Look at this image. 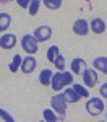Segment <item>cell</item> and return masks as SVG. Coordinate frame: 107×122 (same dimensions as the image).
Here are the masks:
<instances>
[{"label": "cell", "mask_w": 107, "mask_h": 122, "mask_svg": "<svg viewBox=\"0 0 107 122\" xmlns=\"http://www.w3.org/2000/svg\"><path fill=\"white\" fill-rule=\"evenodd\" d=\"M93 65H94L96 70L102 72V73H107V59L106 57H97V59H94Z\"/></svg>", "instance_id": "cell-12"}, {"label": "cell", "mask_w": 107, "mask_h": 122, "mask_svg": "<svg viewBox=\"0 0 107 122\" xmlns=\"http://www.w3.org/2000/svg\"><path fill=\"white\" fill-rule=\"evenodd\" d=\"M106 117H107V114H106Z\"/></svg>", "instance_id": "cell-28"}, {"label": "cell", "mask_w": 107, "mask_h": 122, "mask_svg": "<svg viewBox=\"0 0 107 122\" xmlns=\"http://www.w3.org/2000/svg\"><path fill=\"white\" fill-rule=\"evenodd\" d=\"M101 96L107 99V83H104L102 86H101Z\"/></svg>", "instance_id": "cell-26"}, {"label": "cell", "mask_w": 107, "mask_h": 122, "mask_svg": "<svg viewBox=\"0 0 107 122\" xmlns=\"http://www.w3.org/2000/svg\"><path fill=\"white\" fill-rule=\"evenodd\" d=\"M63 78H65V85L73 83V75H71L70 72H63Z\"/></svg>", "instance_id": "cell-24"}, {"label": "cell", "mask_w": 107, "mask_h": 122, "mask_svg": "<svg viewBox=\"0 0 107 122\" xmlns=\"http://www.w3.org/2000/svg\"><path fill=\"white\" fill-rule=\"evenodd\" d=\"M50 104H52V109H54L58 116H65V112H67V99H65L63 93L55 94V96L52 98Z\"/></svg>", "instance_id": "cell-1"}, {"label": "cell", "mask_w": 107, "mask_h": 122, "mask_svg": "<svg viewBox=\"0 0 107 122\" xmlns=\"http://www.w3.org/2000/svg\"><path fill=\"white\" fill-rule=\"evenodd\" d=\"M16 2H18V5L21 8H28L29 3H31V0H16Z\"/></svg>", "instance_id": "cell-25"}, {"label": "cell", "mask_w": 107, "mask_h": 122, "mask_svg": "<svg viewBox=\"0 0 107 122\" xmlns=\"http://www.w3.org/2000/svg\"><path fill=\"white\" fill-rule=\"evenodd\" d=\"M42 116H44V119H46V121H49V122H57L58 119H60V117H57V116H55V112H54L52 109H46V111L42 112Z\"/></svg>", "instance_id": "cell-19"}, {"label": "cell", "mask_w": 107, "mask_h": 122, "mask_svg": "<svg viewBox=\"0 0 107 122\" xmlns=\"http://www.w3.org/2000/svg\"><path fill=\"white\" fill-rule=\"evenodd\" d=\"M39 5H41V0H31V3H29V7H28L31 16H36V15H37Z\"/></svg>", "instance_id": "cell-17"}, {"label": "cell", "mask_w": 107, "mask_h": 122, "mask_svg": "<svg viewBox=\"0 0 107 122\" xmlns=\"http://www.w3.org/2000/svg\"><path fill=\"white\" fill-rule=\"evenodd\" d=\"M7 2H11V0H0V3H7Z\"/></svg>", "instance_id": "cell-27"}, {"label": "cell", "mask_w": 107, "mask_h": 122, "mask_svg": "<svg viewBox=\"0 0 107 122\" xmlns=\"http://www.w3.org/2000/svg\"><path fill=\"white\" fill-rule=\"evenodd\" d=\"M89 28L93 29V33L101 34V33L106 31V23H104V20H101V18H94L91 23H89Z\"/></svg>", "instance_id": "cell-10"}, {"label": "cell", "mask_w": 107, "mask_h": 122, "mask_svg": "<svg viewBox=\"0 0 107 122\" xmlns=\"http://www.w3.org/2000/svg\"><path fill=\"white\" fill-rule=\"evenodd\" d=\"M84 68H86V62H84L83 59H73V60H71V72H73V73L79 75V73L84 72Z\"/></svg>", "instance_id": "cell-11"}, {"label": "cell", "mask_w": 107, "mask_h": 122, "mask_svg": "<svg viewBox=\"0 0 107 122\" xmlns=\"http://www.w3.org/2000/svg\"><path fill=\"white\" fill-rule=\"evenodd\" d=\"M50 85L54 88V91H60L63 86H65V78H63V72H58V73H54L52 75V80H50Z\"/></svg>", "instance_id": "cell-7"}, {"label": "cell", "mask_w": 107, "mask_h": 122, "mask_svg": "<svg viewBox=\"0 0 107 122\" xmlns=\"http://www.w3.org/2000/svg\"><path fill=\"white\" fill-rule=\"evenodd\" d=\"M83 81H84V85H86L88 88H93L97 83V73L93 68H84V72H83Z\"/></svg>", "instance_id": "cell-5"}, {"label": "cell", "mask_w": 107, "mask_h": 122, "mask_svg": "<svg viewBox=\"0 0 107 122\" xmlns=\"http://www.w3.org/2000/svg\"><path fill=\"white\" fill-rule=\"evenodd\" d=\"M73 90L79 94V98H81V96H83V98H88V96H89V91H88L84 86H81V85H73Z\"/></svg>", "instance_id": "cell-20"}, {"label": "cell", "mask_w": 107, "mask_h": 122, "mask_svg": "<svg viewBox=\"0 0 107 122\" xmlns=\"http://www.w3.org/2000/svg\"><path fill=\"white\" fill-rule=\"evenodd\" d=\"M50 80H52V72H50L49 68H44V70L41 72V75H39V81H41V85L47 86V85H50Z\"/></svg>", "instance_id": "cell-14"}, {"label": "cell", "mask_w": 107, "mask_h": 122, "mask_svg": "<svg viewBox=\"0 0 107 122\" xmlns=\"http://www.w3.org/2000/svg\"><path fill=\"white\" fill-rule=\"evenodd\" d=\"M19 65H21V57H19V56H15L13 62H11V65H10V70H11V72H16V70L19 68Z\"/></svg>", "instance_id": "cell-22"}, {"label": "cell", "mask_w": 107, "mask_h": 122, "mask_svg": "<svg viewBox=\"0 0 107 122\" xmlns=\"http://www.w3.org/2000/svg\"><path fill=\"white\" fill-rule=\"evenodd\" d=\"M50 36H52L50 26H41V28H37L34 31V38H36L37 42H46V41L50 39Z\"/></svg>", "instance_id": "cell-4"}, {"label": "cell", "mask_w": 107, "mask_h": 122, "mask_svg": "<svg viewBox=\"0 0 107 122\" xmlns=\"http://www.w3.org/2000/svg\"><path fill=\"white\" fill-rule=\"evenodd\" d=\"M88 31H89V25H88L86 20H76L75 23H73V33L78 34V36H86Z\"/></svg>", "instance_id": "cell-6"}, {"label": "cell", "mask_w": 107, "mask_h": 122, "mask_svg": "<svg viewBox=\"0 0 107 122\" xmlns=\"http://www.w3.org/2000/svg\"><path fill=\"white\" fill-rule=\"evenodd\" d=\"M60 56V52H58V46H52V47H49V51H47V59H49V62H55V59Z\"/></svg>", "instance_id": "cell-16"}, {"label": "cell", "mask_w": 107, "mask_h": 122, "mask_svg": "<svg viewBox=\"0 0 107 122\" xmlns=\"http://www.w3.org/2000/svg\"><path fill=\"white\" fill-rule=\"evenodd\" d=\"M10 23H11V18L8 13H0V31H7L10 28Z\"/></svg>", "instance_id": "cell-15"}, {"label": "cell", "mask_w": 107, "mask_h": 122, "mask_svg": "<svg viewBox=\"0 0 107 122\" xmlns=\"http://www.w3.org/2000/svg\"><path fill=\"white\" fill-rule=\"evenodd\" d=\"M86 111L91 116H99V114L104 111V104H102V99H99V98H93V99H89L86 104Z\"/></svg>", "instance_id": "cell-3"}, {"label": "cell", "mask_w": 107, "mask_h": 122, "mask_svg": "<svg viewBox=\"0 0 107 122\" xmlns=\"http://www.w3.org/2000/svg\"><path fill=\"white\" fill-rule=\"evenodd\" d=\"M36 59L33 56H28L23 62H21V70H23V73H31V72H34V68H36Z\"/></svg>", "instance_id": "cell-9"}, {"label": "cell", "mask_w": 107, "mask_h": 122, "mask_svg": "<svg viewBox=\"0 0 107 122\" xmlns=\"http://www.w3.org/2000/svg\"><path fill=\"white\" fill-rule=\"evenodd\" d=\"M54 65L57 67L60 72H62V70H65V59H63V56H58L57 59H55V62H54Z\"/></svg>", "instance_id": "cell-21"}, {"label": "cell", "mask_w": 107, "mask_h": 122, "mask_svg": "<svg viewBox=\"0 0 107 122\" xmlns=\"http://www.w3.org/2000/svg\"><path fill=\"white\" fill-rule=\"evenodd\" d=\"M21 46L24 49V52H28V54H36L37 52V41H36L34 36H31V34H24L23 36Z\"/></svg>", "instance_id": "cell-2"}, {"label": "cell", "mask_w": 107, "mask_h": 122, "mask_svg": "<svg viewBox=\"0 0 107 122\" xmlns=\"http://www.w3.org/2000/svg\"><path fill=\"white\" fill-rule=\"evenodd\" d=\"M16 46V36L15 34H3L0 39V47L2 49H13Z\"/></svg>", "instance_id": "cell-8"}, {"label": "cell", "mask_w": 107, "mask_h": 122, "mask_svg": "<svg viewBox=\"0 0 107 122\" xmlns=\"http://www.w3.org/2000/svg\"><path fill=\"white\" fill-rule=\"evenodd\" d=\"M0 117H2V119H5L7 122H13V117H11V116H10L7 111H3L2 107H0Z\"/></svg>", "instance_id": "cell-23"}, {"label": "cell", "mask_w": 107, "mask_h": 122, "mask_svg": "<svg viewBox=\"0 0 107 122\" xmlns=\"http://www.w3.org/2000/svg\"><path fill=\"white\" fill-rule=\"evenodd\" d=\"M63 96H65L67 103H76L78 99H79V94L73 88H67V91H63Z\"/></svg>", "instance_id": "cell-13"}, {"label": "cell", "mask_w": 107, "mask_h": 122, "mask_svg": "<svg viewBox=\"0 0 107 122\" xmlns=\"http://www.w3.org/2000/svg\"><path fill=\"white\" fill-rule=\"evenodd\" d=\"M42 2H44V5L49 10H57V8H60V5H62L63 0H42Z\"/></svg>", "instance_id": "cell-18"}]
</instances>
